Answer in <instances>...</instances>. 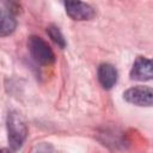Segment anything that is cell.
<instances>
[{
    "label": "cell",
    "instance_id": "277c9868",
    "mask_svg": "<svg viewBox=\"0 0 153 153\" xmlns=\"http://www.w3.org/2000/svg\"><path fill=\"white\" fill-rule=\"evenodd\" d=\"M130 78L133 80H153V60L145 56H137L130 69Z\"/></svg>",
    "mask_w": 153,
    "mask_h": 153
},
{
    "label": "cell",
    "instance_id": "7a4b0ae2",
    "mask_svg": "<svg viewBox=\"0 0 153 153\" xmlns=\"http://www.w3.org/2000/svg\"><path fill=\"white\" fill-rule=\"evenodd\" d=\"M27 48L31 57L41 66H50L55 62V54L50 45L39 36H30Z\"/></svg>",
    "mask_w": 153,
    "mask_h": 153
},
{
    "label": "cell",
    "instance_id": "5b68a950",
    "mask_svg": "<svg viewBox=\"0 0 153 153\" xmlns=\"http://www.w3.org/2000/svg\"><path fill=\"white\" fill-rule=\"evenodd\" d=\"M66 13L73 20H90L96 16V11L92 6L81 1H66Z\"/></svg>",
    "mask_w": 153,
    "mask_h": 153
},
{
    "label": "cell",
    "instance_id": "8992f818",
    "mask_svg": "<svg viewBox=\"0 0 153 153\" xmlns=\"http://www.w3.org/2000/svg\"><path fill=\"white\" fill-rule=\"evenodd\" d=\"M97 78L103 88L110 90L117 82V71L111 63H102L97 69Z\"/></svg>",
    "mask_w": 153,
    "mask_h": 153
},
{
    "label": "cell",
    "instance_id": "3957f363",
    "mask_svg": "<svg viewBox=\"0 0 153 153\" xmlns=\"http://www.w3.org/2000/svg\"><path fill=\"white\" fill-rule=\"evenodd\" d=\"M126 102L136 106H153V87L134 86L123 92Z\"/></svg>",
    "mask_w": 153,
    "mask_h": 153
},
{
    "label": "cell",
    "instance_id": "6da1fadb",
    "mask_svg": "<svg viewBox=\"0 0 153 153\" xmlns=\"http://www.w3.org/2000/svg\"><path fill=\"white\" fill-rule=\"evenodd\" d=\"M6 126H7L10 147L13 151H17L23 146V143H24V141L27 136L26 124H25V122L23 121L22 116L18 112L11 111L7 115Z\"/></svg>",
    "mask_w": 153,
    "mask_h": 153
},
{
    "label": "cell",
    "instance_id": "ba28073f",
    "mask_svg": "<svg viewBox=\"0 0 153 153\" xmlns=\"http://www.w3.org/2000/svg\"><path fill=\"white\" fill-rule=\"evenodd\" d=\"M47 33H48V36L51 38V41H53L56 45H59L61 49H63V48L66 47L67 43H66L65 36L62 35L61 30H60L57 26H55V25L48 26V27H47Z\"/></svg>",
    "mask_w": 153,
    "mask_h": 153
},
{
    "label": "cell",
    "instance_id": "52a82bcc",
    "mask_svg": "<svg viewBox=\"0 0 153 153\" xmlns=\"http://www.w3.org/2000/svg\"><path fill=\"white\" fill-rule=\"evenodd\" d=\"M17 26V22L14 18V13L10 11L6 6L1 5V26H0V36L5 37L11 35Z\"/></svg>",
    "mask_w": 153,
    "mask_h": 153
},
{
    "label": "cell",
    "instance_id": "9c48e42d",
    "mask_svg": "<svg viewBox=\"0 0 153 153\" xmlns=\"http://www.w3.org/2000/svg\"><path fill=\"white\" fill-rule=\"evenodd\" d=\"M1 153H11V152H10V149H7V148H2V149H1Z\"/></svg>",
    "mask_w": 153,
    "mask_h": 153
}]
</instances>
